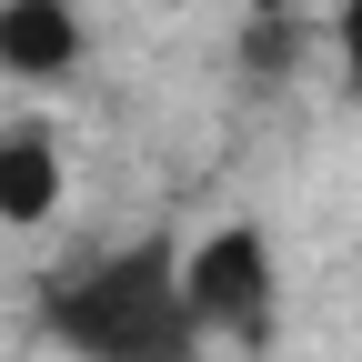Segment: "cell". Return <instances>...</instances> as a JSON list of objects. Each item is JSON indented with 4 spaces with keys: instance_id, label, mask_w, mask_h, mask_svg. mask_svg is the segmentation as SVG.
<instances>
[{
    "instance_id": "cell-4",
    "label": "cell",
    "mask_w": 362,
    "mask_h": 362,
    "mask_svg": "<svg viewBox=\"0 0 362 362\" xmlns=\"http://www.w3.org/2000/svg\"><path fill=\"white\" fill-rule=\"evenodd\" d=\"M61 192H71V171H61L51 131H40V121L0 131V221H11V232H40V221L61 211Z\"/></svg>"
},
{
    "instance_id": "cell-1",
    "label": "cell",
    "mask_w": 362,
    "mask_h": 362,
    "mask_svg": "<svg viewBox=\"0 0 362 362\" xmlns=\"http://www.w3.org/2000/svg\"><path fill=\"white\" fill-rule=\"evenodd\" d=\"M40 322L81 362H192V342H202V312L181 292V242H131V252L61 272Z\"/></svg>"
},
{
    "instance_id": "cell-5",
    "label": "cell",
    "mask_w": 362,
    "mask_h": 362,
    "mask_svg": "<svg viewBox=\"0 0 362 362\" xmlns=\"http://www.w3.org/2000/svg\"><path fill=\"white\" fill-rule=\"evenodd\" d=\"M242 61H252V71H292V21H282V11H262V21L242 30Z\"/></svg>"
},
{
    "instance_id": "cell-2",
    "label": "cell",
    "mask_w": 362,
    "mask_h": 362,
    "mask_svg": "<svg viewBox=\"0 0 362 362\" xmlns=\"http://www.w3.org/2000/svg\"><path fill=\"white\" fill-rule=\"evenodd\" d=\"M181 292H192L202 332H232V342H272V242L252 221H221L181 252Z\"/></svg>"
},
{
    "instance_id": "cell-3",
    "label": "cell",
    "mask_w": 362,
    "mask_h": 362,
    "mask_svg": "<svg viewBox=\"0 0 362 362\" xmlns=\"http://www.w3.org/2000/svg\"><path fill=\"white\" fill-rule=\"evenodd\" d=\"M81 61L71 0H0V81H61Z\"/></svg>"
},
{
    "instance_id": "cell-6",
    "label": "cell",
    "mask_w": 362,
    "mask_h": 362,
    "mask_svg": "<svg viewBox=\"0 0 362 362\" xmlns=\"http://www.w3.org/2000/svg\"><path fill=\"white\" fill-rule=\"evenodd\" d=\"M332 40H342V61H352V81H362V0H342V11H332Z\"/></svg>"
}]
</instances>
